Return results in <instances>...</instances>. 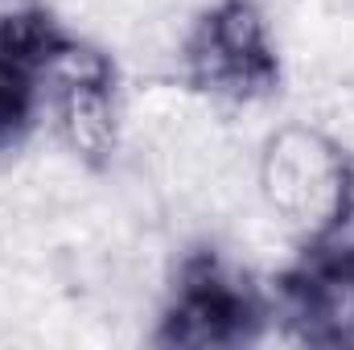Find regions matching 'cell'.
Listing matches in <instances>:
<instances>
[{
  "mask_svg": "<svg viewBox=\"0 0 354 350\" xmlns=\"http://www.w3.org/2000/svg\"><path fill=\"white\" fill-rule=\"evenodd\" d=\"M280 313L297 342L326 350L354 347V248L313 239L280 276Z\"/></svg>",
  "mask_w": 354,
  "mask_h": 350,
  "instance_id": "3",
  "label": "cell"
},
{
  "mask_svg": "<svg viewBox=\"0 0 354 350\" xmlns=\"http://www.w3.org/2000/svg\"><path fill=\"white\" fill-rule=\"evenodd\" d=\"M264 301L256 284L235 272L218 252H194L177 268V280L169 288L157 347H248L264 334Z\"/></svg>",
  "mask_w": 354,
  "mask_h": 350,
  "instance_id": "1",
  "label": "cell"
},
{
  "mask_svg": "<svg viewBox=\"0 0 354 350\" xmlns=\"http://www.w3.org/2000/svg\"><path fill=\"white\" fill-rule=\"evenodd\" d=\"M54 107L66 145L83 161H107L115 149V66L103 50L71 42L50 66Z\"/></svg>",
  "mask_w": 354,
  "mask_h": 350,
  "instance_id": "5",
  "label": "cell"
},
{
  "mask_svg": "<svg viewBox=\"0 0 354 350\" xmlns=\"http://www.w3.org/2000/svg\"><path fill=\"white\" fill-rule=\"evenodd\" d=\"M71 46L46 0H0V149L17 145L37 107V79Z\"/></svg>",
  "mask_w": 354,
  "mask_h": 350,
  "instance_id": "4",
  "label": "cell"
},
{
  "mask_svg": "<svg viewBox=\"0 0 354 350\" xmlns=\"http://www.w3.org/2000/svg\"><path fill=\"white\" fill-rule=\"evenodd\" d=\"M189 87L231 103H256L280 87V58L268 42L264 12L252 0H218L185 37Z\"/></svg>",
  "mask_w": 354,
  "mask_h": 350,
  "instance_id": "2",
  "label": "cell"
}]
</instances>
